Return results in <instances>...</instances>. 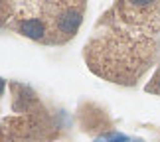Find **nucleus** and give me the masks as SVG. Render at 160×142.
<instances>
[{
    "label": "nucleus",
    "mask_w": 160,
    "mask_h": 142,
    "mask_svg": "<svg viewBox=\"0 0 160 142\" xmlns=\"http://www.w3.org/2000/svg\"><path fill=\"white\" fill-rule=\"evenodd\" d=\"M0 142H71V119L32 85L8 81V109L0 115Z\"/></svg>",
    "instance_id": "obj_2"
},
{
    "label": "nucleus",
    "mask_w": 160,
    "mask_h": 142,
    "mask_svg": "<svg viewBox=\"0 0 160 142\" xmlns=\"http://www.w3.org/2000/svg\"><path fill=\"white\" fill-rule=\"evenodd\" d=\"M18 6V0H0V30H6Z\"/></svg>",
    "instance_id": "obj_5"
},
{
    "label": "nucleus",
    "mask_w": 160,
    "mask_h": 142,
    "mask_svg": "<svg viewBox=\"0 0 160 142\" xmlns=\"http://www.w3.org/2000/svg\"><path fill=\"white\" fill-rule=\"evenodd\" d=\"M156 142H160V138H158V140H156Z\"/></svg>",
    "instance_id": "obj_8"
},
{
    "label": "nucleus",
    "mask_w": 160,
    "mask_h": 142,
    "mask_svg": "<svg viewBox=\"0 0 160 142\" xmlns=\"http://www.w3.org/2000/svg\"><path fill=\"white\" fill-rule=\"evenodd\" d=\"M85 14H87L85 0L18 2L16 12L6 30L40 46H65L79 34Z\"/></svg>",
    "instance_id": "obj_3"
},
{
    "label": "nucleus",
    "mask_w": 160,
    "mask_h": 142,
    "mask_svg": "<svg viewBox=\"0 0 160 142\" xmlns=\"http://www.w3.org/2000/svg\"><path fill=\"white\" fill-rule=\"evenodd\" d=\"M83 61L103 81L137 87L160 63V2H113L91 28Z\"/></svg>",
    "instance_id": "obj_1"
},
{
    "label": "nucleus",
    "mask_w": 160,
    "mask_h": 142,
    "mask_svg": "<svg viewBox=\"0 0 160 142\" xmlns=\"http://www.w3.org/2000/svg\"><path fill=\"white\" fill-rule=\"evenodd\" d=\"M75 120L81 132L91 138V142H144L142 138H134L121 132L109 110L89 99L79 101L75 109Z\"/></svg>",
    "instance_id": "obj_4"
},
{
    "label": "nucleus",
    "mask_w": 160,
    "mask_h": 142,
    "mask_svg": "<svg viewBox=\"0 0 160 142\" xmlns=\"http://www.w3.org/2000/svg\"><path fill=\"white\" fill-rule=\"evenodd\" d=\"M6 91H8V81L0 77V115H2L4 110H6V107H4V101H6Z\"/></svg>",
    "instance_id": "obj_7"
},
{
    "label": "nucleus",
    "mask_w": 160,
    "mask_h": 142,
    "mask_svg": "<svg viewBox=\"0 0 160 142\" xmlns=\"http://www.w3.org/2000/svg\"><path fill=\"white\" fill-rule=\"evenodd\" d=\"M144 91H146V93H150V95L160 97V63H158V67L154 69V73L150 75V79L146 81Z\"/></svg>",
    "instance_id": "obj_6"
}]
</instances>
